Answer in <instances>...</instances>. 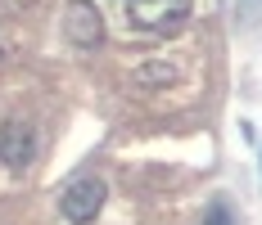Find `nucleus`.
Here are the masks:
<instances>
[{"mask_svg": "<svg viewBox=\"0 0 262 225\" xmlns=\"http://www.w3.org/2000/svg\"><path fill=\"white\" fill-rule=\"evenodd\" d=\"M104 198H108L104 180H95V176H81V180H73V185L63 189V198H59V212H63V221L86 225V221H95V216H100Z\"/></svg>", "mask_w": 262, "mask_h": 225, "instance_id": "1", "label": "nucleus"}, {"mask_svg": "<svg viewBox=\"0 0 262 225\" xmlns=\"http://www.w3.org/2000/svg\"><path fill=\"white\" fill-rule=\"evenodd\" d=\"M63 36L77 45V50H95L104 41V18L91 0H73L68 14H63Z\"/></svg>", "mask_w": 262, "mask_h": 225, "instance_id": "2", "label": "nucleus"}, {"mask_svg": "<svg viewBox=\"0 0 262 225\" xmlns=\"http://www.w3.org/2000/svg\"><path fill=\"white\" fill-rule=\"evenodd\" d=\"M190 0H127V23L136 27H177Z\"/></svg>", "mask_w": 262, "mask_h": 225, "instance_id": "3", "label": "nucleus"}, {"mask_svg": "<svg viewBox=\"0 0 262 225\" xmlns=\"http://www.w3.org/2000/svg\"><path fill=\"white\" fill-rule=\"evenodd\" d=\"M32 149H36L32 126L27 122H5V131H0V158H5V167L23 171L27 162H32Z\"/></svg>", "mask_w": 262, "mask_h": 225, "instance_id": "4", "label": "nucleus"}]
</instances>
